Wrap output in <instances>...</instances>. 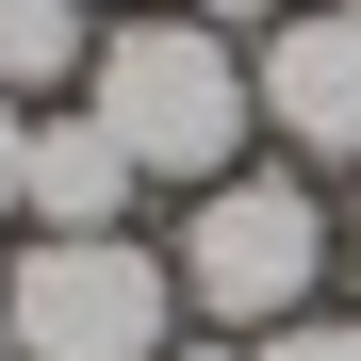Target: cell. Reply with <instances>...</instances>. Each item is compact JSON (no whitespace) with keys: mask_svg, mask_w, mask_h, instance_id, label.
<instances>
[{"mask_svg":"<svg viewBox=\"0 0 361 361\" xmlns=\"http://www.w3.org/2000/svg\"><path fill=\"white\" fill-rule=\"evenodd\" d=\"M345 17H361V0H345Z\"/></svg>","mask_w":361,"mask_h":361,"instance_id":"obj_13","label":"cell"},{"mask_svg":"<svg viewBox=\"0 0 361 361\" xmlns=\"http://www.w3.org/2000/svg\"><path fill=\"white\" fill-rule=\"evenodd\" d=\"M82 115L148 180H230L247 164V115H263L247 99V33H214V17H115L99 66H82Z\"/></svg>","mask_w":361,"mask_h":361,"instance_id":"obj_1","label":"cell"},{"mask_svg":"<svg viewBox=\"0 0 361 361\" xmlns=\"http://www.w3.org/2000/svg\"><path fill=\"white\" fill-rule=\"evenodd\" d=\"M0 361H17V312H0Z\"/></svg>","mask_w":361,"mask_h":361,"instance_id":"obj_11","label":"cell"},{"mask_svg":"<svg viewBox=\"0 0 361 361\" xmlns=\"http://www.w3.org/2000/svg\"><path fill=\"white\" fill-rule=\"evenodd\" d=\"M247 361H361V312H295V329H263Z\"/></svg>","mask_w":361,"mask_h":361,"instance_id":"obj_7","label":"cell"},{"mask_svg":"<svg viewBox=\"0 0 361 361\" xmlns=\"http://www.w3.org/2000/svg\"><path fill=\"white\" fill-rule=\"evenodd\" d=\"M0 312H17V361H164L180 345V263L148 230H33L0 263Z\"/></svg>","mask_w":361,"mask_h":361,"instance_id":"obj_3","label":"cell"},{"mask_svg":"<svg viewBox=\"0 0 361 361\" xmlns=\"http://www.w3.org/2000/svg\"><path fill=\"white\" fill-rule=\"evenodd\" d=\"M180 17H214V33H279L295 0H180Z\"/></svg>","mask_w":361,"mask_h":361,"instance_id":"obj_8","label":"cell"},{"mask_svg":"<svg viewBox=\"0 0 361 361\" xmlns=\"http://www.w3.org/2000/svg\"><path fill=\"white\" fill-rule=\"evenodd\" d=\"M164 361H247V345H230V329H180V345H164Z\"/></svg>","mask_w":361,"mask_h":361,"instance_id":"obj_10","label":"cell"},{"mask_svg":"<svg viewBox=\"0 0 361 361\" xmlns=\"http://www.w3.org/2000/svg\"><path fill=\"white\" fill-rule=\"evenodd\" d=\"M345 279H361V230H345Z\"/></svg>","mask_w":361,"mask_h":361,"instance_id":"obj_12","label":"cell"},{"mask_svg":"<svg viewBox=\"0 0 361 361\" xmlns=\"http://www.w3.org/2000/svg\"><path fill=\"white\" fill-rule=\"evenodd\" d=\"M132 148L99 132V115H33V180H17V214L33 230H132Z\"/></svg>","mask_w":361,"mask_h":361,"instance_id":"obj_5","label":"cell"},{"mask_svg":"<svg viewBox=\"0 0 361 361\" xmlns=\"http://www.w3.org/2000/svg\"><path fill=\"white\" fill-rule=\"evenodd\" d=\"M180 312L197 329H230V345H263V329H295L312 312V279L345 263V230H329V197L295 164H230V180H197L180 197Z\"/></svg>","mask_w":361,"mask_h":361,"instance_id":"obj_2","label":"cell"},{"mask_svg":"<svg viewBox=\"0 0 361 361\" xmlns=\"http://www.w3.org/2000/svg\"><path fill=\"white\" fill-rule=\"evenodd\" d=\"M82 66H99L82 0H0V99H17V115H33V99H66Z\"/></svg>","mask_w":361,"mask_h":361,"instance_id":"obj_6","label":"cell"},{"mask_svg":"<svg viewBox=\"0 0 361 361\" xmlns=\"http://www.w3.org/2000/svg\"><path fill=\"white\" fill-rule=\"evenodd\" d=\"M17 180H33V115L0 99V214H17Z\"/></svg>","mask_w":361,"mask_h":361,"instance_id":"obj_9","label":"cell"},{"mask_svg":"<svg viewBox=\"0 0 361 361\" xmlns=\"http://www.w3.org/2000/svg\"><path fill=\"white\" fill-rule=\"evenodd\" d=\"M247 99L295 164H361V17L345 0H295L279 33H247Z\"/></svg>","mask_w":361,"mask_h":361,"instance_id":"obj_4","label":"cell"}]
</instances>
